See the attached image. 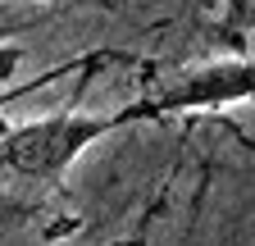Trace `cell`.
I'll return each instance as SVG.
<instances>
[{
  "instance_id": "cell-3",
  "label": "cell",
  "mask_w": 255,
  "mask_h": 246,
  "mask_svg": "<svg viewBox=\"0 0 255 246\" xmlns=\"http://www.w3.org/2000/svg\"><path fill=\"white\" fill-rule=\"evenodd\" d=\"M219 37L233 41V50H251L255 41V0H223V18H219Z\"/></svg>"
},
{
  "instance_id": "cell-2",
  "label": "cell",
  "mask_w": 255,
  "mask_h": 246,
  "mask_svg": "<svg viewBox=\"0 0 255 246\" xmlns=\"http://www.w3.org/2000/svg\"><path fill=\"white\" fill-rule=\"evenodd\" d=\"M146 96L155 101L159 119L246 105V101H255V59H246V55L214 59V64H201V69H187V73L155 82V91H146Z\"/></svg>"
},
{
  "instance_id": "cell-5",
  "label": "cell",
  "mask_w": 255,
  "mask_h": 246,
  "mask_svg": "<svg viewBox=\"0 0 255 246\" xmlns=\"http://www.w3.org/2000/svg\"><path fill=\"white\" fill-rule=\"evenodd\" d=\"M105 246H146V237L132 233V237H114V242H105Z\"/></svg>"
},
{
  "instance_id": "cell-4",
  "label": "cell",
  "mask_w": 255,
  "mask_h": 246,
  "mask_svg": "<svg viewBox=\"0 0 255 246\" xmlns=\"http://www.w3.org/2000/svg\"><path fill=\"white\" fill-rule=\"evenodd\" d=\"M55 9H114V0H41Z\"/></svg>"
},
{
  "instance_id": "cell-1",
  "label": "cell",
  "mask_w": 255,
  "mask_h": 246,
  "mask_svg": "<svg viewBox=\"0 0 255 246\" xmlns=\"http://www.w3.org/2000/svg\"><path fill=\"white\" fill-rule=\"evenodd\" d=\"M146 119H159L150 96H137L132 105L105 110V114H82L69 105L41 119L14 123V128H5V146H0L5 150V173L14 182H27V187H41L46 196H55L78 155H87L96 141L132 128V123H146Z\"/></svg>"
}]
</instances>
